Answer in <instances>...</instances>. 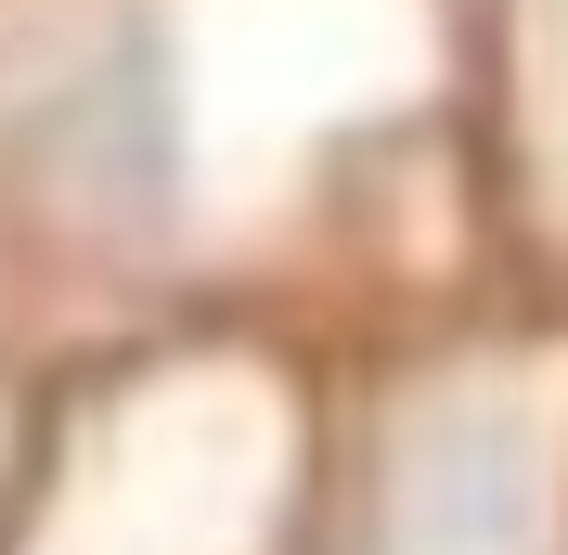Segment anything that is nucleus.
Listing matches in <instances>:
<instances>
[{"label": "nucleus", "instance_id": "nucleus-1", "mask_svg": "<svg viewBox=\"0 0 568 555\" xmlns=\"http://www.w3.org/2000/svg\"><path fill=\"white\" fill-rule=\"evenodd\" d=\"M0 142L27 155V181L78 220H155L181 155V104H169V52L155 27H78L52 65L27 78V104L0 117Z\"/></svg>", "mask_w": 568, "mask_h": 555}, {"label": "nucleus", "instance_id": "nucleus-2", "mask_svg": "<svg viewBox=\"0 0 568 555\" xmlns=\"http://www.w3.org/2000/svg\"><path fill=\"white\" fill-rule=\"evenodd\" d=\"M388 555H542V452L517 414H426L388 465Z\"/></svg>", "mask_w": 568, "mask_h": 555}]
</instances>
